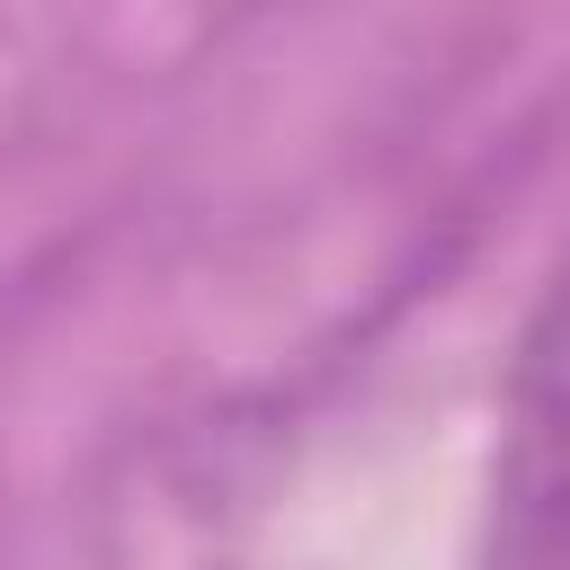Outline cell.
Masks as SVG:
<instances>
[{
    "label": "cell",
    "instance_id": "6da1fadb",
    "mask_svg": "<svg viewBox=\"0 0 570 570\" xmlns=\"http://www.w3.org/2000/svg\"><path fill=\"white\" fill-rule=\"evenodd\" d=\"M499 561L570 570V267L517 330L499 401Z\"/></svg>",
    "mask_w": 570,
    "mask_h": 570
}]
</instances>
